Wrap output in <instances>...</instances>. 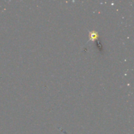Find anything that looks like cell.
<instances>
[{
	"label": "cell",
	"instance_id": "1",
	"mask_svg": "<svg viewBox=\"0 0 134 134\" xmlns=\"http://www.w3.org/2000/svg\"><path fill=\"white\" fill-rule=\"evenodd\" d=\"M98 37V35L96 33H95L94 31H92L90 33V38L91 40H94L96 39H97Z\"/></svg>",
	"mask_w": 134,
	"mask_h": 134
}]
</instances>
